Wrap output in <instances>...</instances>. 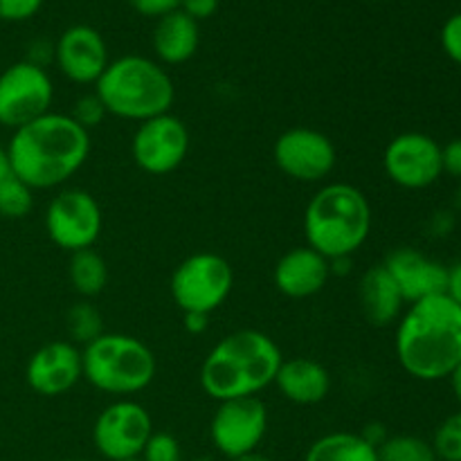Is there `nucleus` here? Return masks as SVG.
<instances>
[{"instance_id":"6e6552de","label":"nucleus","mask_w":461,"mask_h":461,"mask_svg":"<svg viewBox=\"0 0 461 461\" xmlns=\"http://www.w3.org/2000/svg\"><path fill=\"white\" fill-rule=\"evenodd\" d=\"M54 84L39 63L18 61L0 72V126L21 129L50 113Z\"/></svg>"},{"instance_id":"4468645a","label":"nucleus","mask_w":461,"mask_h":461,"mask_svg":"<svg viewBox=\"0 0 461 461\" xmlns=\"http://www.w3.org/2000/svg\"><path fill=\"white\" fill-rule=\"evenodd\" d=\"M189 129L180 117L165 113L140 122L131 140L133 162L149 176H167L178 169L189 153Z\"/></svg>"},{"instance_id":"c85d7f7f","label":"nucleus","mask_w":461,"mask_h":461,"mask_svg":"<svg viewBox=\"0 0 461 461\" xmlns=\"http://www.w3.org/2000/svg\"><path fill=\"white\" fill-rule=\"evenodd\" d=\"M68 115H70L81 129H86L90 133V129L102 124L104 117H106L108 113L106 108H104L102 99H99L95 93H90V95H81V97L75 102L72 113H68Z\"/></svg>"},{"instance_id":"f704fd0d","label":"nucleus","mask_w":461,"mask_h":461,"mask_svg":"<svg viewBox=\"0 0 461 461\" xmlns=\"http://www.w3.org/2000/svg\"><path fill=\"white\" fill-rule=\"evenodd\" d=\"M446 295L461 304V261L448 266V284H446Z\"/></svg>"},{"instance_id":"7ed1b4c3","label":"nucleus","mask_w":461,"mask_h":461,"mask_svg":"<svg viewBox=\"0 0 461 461\" xmlns=\"http://www.w3.org/2000/svg\"><path fill=\"white\" fill-rule=\"evenodd\" d=\"M284 363L277 342L257 329L221 338L201 365V387L210 399L232 401L259 396L275 383Z\"/></svg>"},{"instance_id":"4c0bfd02","label":"nucleus","mask_w":461,"mask_h":461,"mask_svg":"<svg viewBox=\"0 0 461 461\" xmlns=\"http://www.w3.org/2000/svg\"><path fill=\"white\" fill-rule=\"evenodd\" d=\"M12 174V167H9V156H7V147L0 144V180L7 178Z\"/></svg>"},{"instance_id":"2f4dec72","label":"nucleus","mask_w":461,"mask_h":461,"mask_svg":"<svg viewBox=\"0 0 461 461\" xmlns=\"http://www.w3.org/2000/svg\"><path fill=\"white\" fill-rule=\"evenodd\" d=\"M131 7L147 18H162L180 9V0H129Z\"/></svg>"},{"instance_id":"f3484780","label":"nucleus","mask_w":461,"mask_h":461,"mask_svg":"<svg viewBox=\"0 0 461 461\" xmlns=\"http://www.w3.org/2000/svg\"><path fill=\"white\" fill-rule=\"evenodd\" d=\"M396 286L401 288L405 304H414L426 297L444 295L448 284V266L430 259L417 248H396L383 261Z\"/></svg>"},{"instance_id":"7c9ffc66","label":"nucleus","mask_w":461,"mask_h":461,"mask_svg":"<svg viewBox=\"0 0 461 461\" xmlns=\"http://www.w3.org/2000/svg\"><path fill=\"white\" fill-rule=\"evenodd\" d=\"M43 0H0V21L21 23L34 16Z\"/></svg>"},{"instance_id":"9d476101","label":"nucleus","mask_w":461,"mask_h":461,"mask_svg":"<svg viewBox=\"0 0 461 461\" xmlns=\"http://www.w3.org/2000/svg\"><path fill=\"white\" fill-rule=\"evenodd\" d=\"M153 435V421L147 408L131 399H120L97 414L93 444L108 461L140 457Z\"/></svg>"},{"instance_id":"cd10ccee","label":"nucleus","mask_w":461,"mask_h":461,"mask_svg":"<svg viewBox=\"0 0 461 461\" xmlns=\"http://www.w3.org/2000/svg\"><path fill=\"white\" fill-rule=\"evenodd\" d=\"M140 457L142 461H183V450H180L178 439L174 435L153 430Z\"/></svg>"},{"instance_id":"2eb2a0df","label":"nucleus","mask_w":461,"mask_h":461,"mask_svg":"<svg viewBox=\"0 0 461 461\" xmlns=\"http://www.w3.org/2000/svg\"><path fill=\"white\" fill-rule=\"evenodd\" d=\"M81 378H84L81 349L68 340H52L39 347L25 365L27 385L45 399L68 394Z\"/></svg>"},{"instance_id":"dca6fc26","label":"nucleus","mask_w":461,"mask_h":461,"mask_svg":"<svg viewBox=\"0 0 461 461\" xmlns=\"http://www.w3.org/2000/svg\"><path fill=\"white\" fill-rule=\"evenodd\" d=\"M54 61L68 81L79 86H95L111 59H108L106 41L95 27L72 25L59 36L54 45Z\"/></svg>"},{"instance_id":"423d86ee","label":"nucleus","mask_w":461,"mask_h":461,"mask_svg":"<svg viewBox=\"0 0 461 461\" xmlns=\"http://www.w3.org/2000/svg\"><path fill=\"white\" fill-rule=\"evenodd\" d=\"M81 360L86 381L95 390L120 399L147 390L158 372L156 356L149 345L126 333H102L81 349Z\"/></svg>"},{"instance_id":"f03ea898","label":"nucleus","mask_w":461,"mask_h":461,"mask_svg":"<svg viewBox=\"0 0 461 461\" xmlns=\"http://www.w3.org/2000/svg\"><path fill=\"white\" fill-rule=\"evenodd\" d=\"M12 174L32 189H54L72 178L90 156V133L68 113H45L21 126L7 142Z\"/></svg>"},{"instance_id":"ea45409f","label":"nucleus","mask_w":461,"mask_h":461,"mask_svg":"<svg viewBox=\"0 0 461 461\" xmlns=\"http://www.w3.org/2000/svg\"><path fill=\"white\" fill-rule=\"evenodd\" d=\"M120 461H142V457H131V459H120Z\"/></svg>"},{"instance_id":"a211bd4d","label":"nucleus","mask_w":461,"mask_h":461,"mask_svg":"<svg viewBox=\"0 0 461 461\" xmlns=\"http://www.w3.org/2000/svg\"><path fill=\"white\" fill-rule=\"evenodd\" d=\"M329 275H331V261L313 248L300 246L279 257L273 270V282L282 295L291 300H306L318 295L327 286Z\"/></svg>"},{"instance_id":"20e7f679","label":"nucleus","mask_w":461,"mask_h":461,"mask_svg":"<svg viewBox=\"0 0 461 461\" xmlns=\"http://www.w3.org/2000/svg\"><path fill=\"white\" fill-rule=\"evenodd\" d=\"M374 214L356 185L329 183L315 192L304 210L306 246L329 261H345L365 246Z\"/></svg>"},{"instance_id":"412c9836","label":"nucleus","mask_w":461,"mask_h":461,"mask_svg":"<svg viewBox=\"0 0 461 461\" xmlns=\"http://www.w3.org/2000/svg\"><path fill=\"white\" fill-rule=\"evenodd\" d=\"M151 43L158 63L183 66L198 52L201 30H198V23L194 18L176 9V12L158 18L156 27H153Z\"/></svg>"},{"instance_id":"39448f33","label":"nucleus","mask_w":461,"mask_h":461,"mask_svg":"<svg viewBox=\"0 0 461 461\" xmlns=\"http://www.w3.org/2000/svg\"><path fill=\"white\" fill-rule=\"evenodd\" d=\"M108 115L129 122H147L171 113L176 86L165 66L140 54H124L108 63L95 84Z\"/></svg>"},{"instance_id":"1a4fd4ad","label":"nucleus","mask_w":461,"mask_h":461,"mask_svg":"<svg viewBox=\"0 0 461 461\" xmlns=\"http://www.w3.org/2000/svg\"><path fill=\"white\" fill-rule=\"evenodd\" d=\"M104 228V214L97 198L86 189H63L45 210V232L50 241L66 252L88 250Z\"/></svg>"},{"instance_id":"4be33fe9","label":"nucleus","mask_w":461,"mask_h":461,"mask_svg":"<svg viewBox=\"0 0 461 461\" xmlns=\"http://www.w3.org/2000/svg\"><path fill=\"white\" fill-rule=\"evenodd\" d=\"M304 461H378V450L360 432H329L309 446Z\"/></svg>"},{"instance_id":"9b49d317","label":"nucleus","mask_w":461,"mask_h":461,"mask_svg":"<svg viewBox=\"0 0 461 461\" xmlns=\"http://www.w3.org/2000/svg\"><path fill=\"white\" fill-rule=\"evenodd\" d=\"M273 160L277 169L291 180L320 183L336 169L338 149L322 131L293 126L275 140Z\"/></svg>"},{"instance_id":"b1692460","label":"nucleus","mask_w":461,"mask_h":461,"mask_svg":"<svg viewBox=\"0 0 461 461\" xmlns=\"http://www.w3.org/2000/svg\"><path fill=\"white\" fill-rule=\"evenodd\" d=\"M378 461H437L430 441L414 435H392L378 446Z\"/></svg>"},{"instance_id":"f8f14e48","label":"nucleus","mask_w":461,"mask_h":461,"mask_svg":"<svg viewBox=\"0 0 461 461\" xmlns=\"http://www.w3.org/2000/svg\"><path fill=\"white\" fill-rule=\"evenodd\" d=\"M268 432V410L259 396L221 401L210 423L214 448L230 461L255 453Z\"/></svg>"},{"instance_id":"58836bf2","label":"nucleus","mask_w":461,"mask_h":461,"mask_svg":"<svg viewBox=\"0 0 461 461\" xmlns=\"http://www.w3.org/2000/svg\"><path fill=\"white\" fill-rule=\"evenodd\" d=\"M232 461H273V459L266 457V455H261L259 450H255V453H248V455H243V457H237Z\"/></svg>"},{"instance_id":"393cba45","label":"nucleus","mask_w":461,"mask_h":461,"mask_svg":"<svg viewBox=\"0 0 461 461\" xmlns=\"http://www.w3.org/2000/svg\"><path fill=\"white\" fill-rule=\"evenodd\" d=\"M34 207V189L14 174L0 180V216L3 219H25Z\"/></svg>"},{"instance_id":"e433bc0d","label":"nucleus","mask_w":461,"mask_h":461,"mask_svg":"<svg viewBox=\"0 0 461 461\" xmlns=\"http://www.w3.org/2000/svg\"><path fill=\"white\" fill-rule=\"evenodd\" d=\"M448 381H450V387H453V394H455V399H457L459 410H461V365L455 369L453 374H450Z\"/></svg>"},{"instance_id":"a19ab883","label":"nucleus","mask_w":461,"mask_h":461,"mask_svg":"<svg viewBox=\"0 0 461 461\" xmlns=\"http://www.w3.org/2000/svg\"><path fill=\"white\" fill-rule=\"evenodd\" d=\"M63 461H86V459H63Z\"/></svg>"},{"instance_id":"5701e85b","label":"nucleus","mask_w":461,"mask_h":461,"mask_svg":"<svg viewBox=\"0 0 461 461\" xmlns=\"http://www.w3.org/2000/svg\"><path fill=\"white\" fill-rule=\"evenodd\" d=\"M68 279H70L72 288L81 297L90 300V297H97L106 288L108 266L104 257L93 248L72 252L70 264H68Z\"/></svg>"},{"instance_id":"6ab92c4d","label":"nucleus","mask_w":461,"mask_h":461,"mask_svg":"<svg viewBox=\"0 0 461 461\" xmlns=\"http://www.w3.org/2000/svg\"><path fill=\"white\" fill-rule=\"evenodd\" d=\"M358 304L372 327L385 329L399 322L405 311V300L394 277L383 264L372 266L358 282Z\"/></svg>"},{"instance_id":"a878e982","label":"nucleus","mask_w":461,"mask_h":461,"mask_svg":"<svg viewBox=\"0 0 461 461\" xmlns=\"http://www.w3.org/2000/svg\"><path fill=\"white\" fill-rule=\"evenodd\" d=\"M68 331H70L72 342H81V345H88V342L97 340L104 331V320L99 315V311L95 309L88 302H77L70 311H68Z\"/></svg>"},{"instance_id":"c756f323","label":"nucleus","mask_w":461,"mask_h":461,"mask_svg":"<svg viewBox=\"0 0 461 461\" xmlns=\"http://www.w3.org/2000/svg\"><path fill=\"white\" fill-rule=\"evenodd\" d=\"M439 41L446 57H448L450 61L457 63V66H461V12L453 14V16L444 23Z\"/></svg>"},{"instance_id":"c9c22d12","label":"nucleus","mask_w":461,"mask_h":461,"mask_svg":"<svg viewBox=\"0 0 461 461\" xmlns=\"http://www.w3.org/2000/svg\"><path fill=\"white\" fill-rule=\"evenodd\" d=\"M207 318L210 315H201V313H185V327H187L189 333H203L207 329Z\"/></svg>"},{"instance_id":"f257e3e1","label":"nucleus","mask_w":461,"mask_h":461,"mask_svg":"<svg viewBox=\"0 0 461 461\" xmlns=\"http://www.w3.org/2000/svg\"><path fill=\"white\" fill-rule=\"evenodd\" d=\"M394 351L401 369L417 381L450 378L461 365V304L446 293L408 304L396 322Z\"/></svg>"},{"instance_id":"72a5a7b5","label":"nucleus","mask_w":461,"mask_h":461,"mask_svg":"<svg viewBox=\"0 0 461 461\" xmlns=\"http://www.w3.org/2000/svg\"><path fill=\"white\" fill-rule=\"evenodd\" d=\"M216 9H219V0H180V12L187 14L196 23L214 16Z\"/></svg>"},{"instance_id":"aec40b11","label":"nucleus","mask_w":461,"mask_h":461,"mask_svg":"<svg viewBox=\"0 0 461 461\" xmlns=\"http://www.w3.org/2000/svg\"><path fill=\"white\" fill-rule=\"evenodd\" d=\"M273 385L291 403L318 405L331 392V374L318 360L297 356V358H286L279 365Z\"/></svg>"},{"instance_id":"ddd939ff","label":"nucleus","mask_w":461,"mask_h":461,"mask_svg":"<svg viewBox=\"0 0 461 461\" xmlns=\"http://www.w3.org/2000/svg\"><path fill=\"white\" fill-rule=\"evenodd\" d=\"M383 169L401 189H428L444 176L441 144L419 131H405L392 138L383 151Z\"/></svg>"},{"instance_id":"0eeeda50","label":"nucleus","mask_w":461,"mask_h":461,"mask_svg":"<svg viewBox=\"0 0 461 461\" xmlns=\"http://www.w3.org/2000/svg\"><path fill=\"white\" fill-rule=\"evenodd\" d=\"M234 286V270L216 252H194L171 275V297L183 313L210 315L225 304Z\"/></svg>"},{"instance_id":"bb28decb","label":"nucleus","mask_w":461,"mask_h":461,"mask_svg":"<svg viewBox=\"0 0 461 461\" xmlns=\"http://www.w3.org/2000/svg\"><path fill=\"white\" fill-rule=\"evenodd\" d=\"M437 461H461V410L446 417L432 437Z\"/></svg>"},{"instance_id":"473e14b6","label":"nucleus","mask_w":461,"mask_h":461,"mask_svg":"<svg viewBox=\"0 0 461 461\" xmlns=\"http://www.w3.org/2000/svg\"><path fill=\"white\" fill-rule=\"evenodd\" d=\"M441 169L450 178L461 180V138L450 140L448 144L441 147Z\"/></svg>"}]
</instances>
